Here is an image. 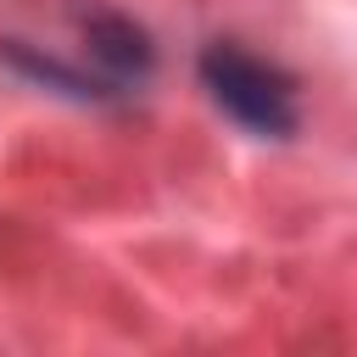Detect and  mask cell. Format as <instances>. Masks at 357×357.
<instances>
[{"label": "cell", "instance_id": "obj_1", "mask_svg": "<svg viewBox=\"0 0 357 357\" xmlns=\"http://www.w3.org/2000/svg\"><path fill=\"white\" fill-rule=\"evenodd\" d=\"M201 73V89L212 95V106L223 117H234L245 134H262V139H290L301 112H296V78L229 39H212L195 61Z\"/></svg>", "mask_w": 357, "mask_h": 357}, {"label": "cell", "instance_id": "obj_2", "mask_svg": "<svg viewBox=\"0 0 357 357\" xmlns=\"http://www.w3.org/2000/svg\"><path fill=\"white\" fill-rule=\"evenodd\" d=\"M78 28H84V45H89L95 67H100L117 89L151 78V67H156V45H151V33H145L134 17L112 11V6H89V11H78Z\"/></svg>", "mask_w": 357, "mask_h": 357}, {"label": "cell", "instance_id": "obj_3", "mask_svg": "<svg viewBox=\"0 0 357 357\" xmlns=\"http://www.w3.org/2000/svg\"><path fill=\"white\" fill-rule=\"evenodd\" d=\"M0 61H6L17 78H28V84H39V89H50V95H67V100H78V106H95V100H117V95H123L106 73L67 67L61 56H50V50H39V45H28V39H0Z\"/></svg>", "mask_w": 357, "mask_h": 357}]
</instances>
